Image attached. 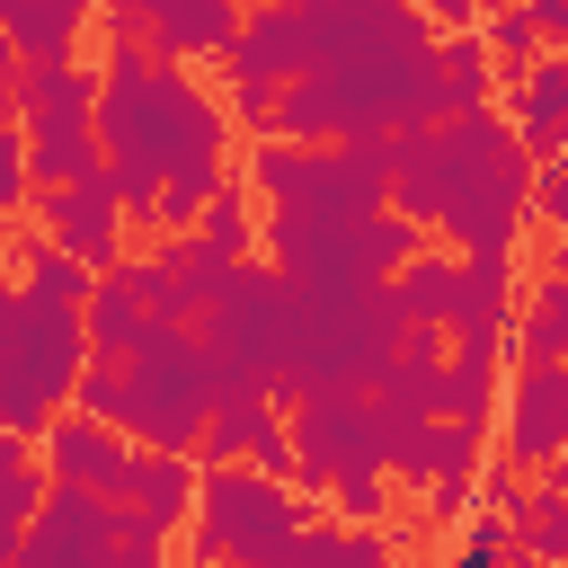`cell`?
<instances>
[{
	"instance_id": "1",
	"label": "cell",
	"mask_w": 568,
	"mask_h": 568,
	"mask_svg": "<svg viewBox=\"0 0 568 568\" xmlns=\"http://www.w3.org/2000/svg\"><path fill=\"white\" fill-rule=\"evenodd\" d=\"M435 18L417 0H302V71L275 89L266 133L284 142H355L435 124Z\"/></svg>"
},
{
	"instance_id": "2",
	"label": "cell",
	"mask_w": 568,
	"mask_h": 568,
	"mask_svg": "<svg viewBox=\"0 0 568 568\" xmlns=\"http://www.w3.org/2000/svg\"><path fill=\"white\" fill-rule=\"evenodd\" d=\"M390 213L417 231H444L453 248H515L532 222V151L497 106H462L444 124H399L390 133Z\"/></svg>"
},
{
	"instance_id": "3",
	"label": "cell",
	"mask_w": 568,
	"mask_h": 568,
	"mask_svg": "<svg viewBox=\"0 0 568 568\" xmlns=\"http://www.w3.org/2000/svg\"><path fill=\"white\" fill-rule=\"evenodd\" d=\"M222 142H231V115L142 36H115V53L98 62V160L124 213L142 222L178 169H222Z\"/></svg>"
},
{
	"instance_id": "4",
	"label": "cell",
	"mask_w": 568,
	"mask_h": 568,
	"mask_svg": "<svg viewBox=\"0 0 568 568\" xmlns=\"http://www.w3.org/2000/svg\"><path fill=\"white\" fill-rule=\"evenodd\" d=\"M248 186L284 213H382L390 204V133H355V142H284L266 133L248 160Z\"/></svg>"
},
{
	"instance_id": "5",
	"label": "cell",
	"mask_w": 568,
	"mask_h": 568,
	"mask_svg": "<svg viewBox=\"0 0 568 568\" xmlns=\"http://www.w3.org/2000/svg\"><path fill=\"white\" fill-rule=\"evenodd\" d=\"M89 364L80 302H36L27 284L0 311V426L36 435L53 408H71V373Z\"/></svg>"
},
{
	"instance_id": "6",
	"label": "cell",
	"mask_w": 568,
	"mask_h": 568,
	"mask_svg": "<svg viewBox=\"0 0 568 568\" xmlns=\"http://www.w3.org/2000/svg\"><path fill=\"white\" fill-rule=\"evenodd\" d=\"M213 417V364H204V337L195 320H142V337L124 346V417L142 444H178L195 453Z\"/></svg>"
},
{
	"instance_id": "7",
	"label": "cell",
	"mask_w": 568,
	"mask_h": 568,
	"mask_svg": "<svg viewBox=\"0 0 568 568\" xmlns=\"http://www.w3.org/2000/svg\"><path fill=\"white\" fill-rule=\"evenodd\" d=\"M311 488H293V479H266L257 462H204L195 470V532H186V550L213 568V559H275L284 550V532L293 524H311Z\"/></svg>"
},
{
	"instance_id": "8",
	"label": "cell",
	"mask_w": 568,
	"mask_h": 568,
	"mask_svg": "<svg viewBox=\"0 0 568 568\" xmlns=\"http://www.w3.org/2000/svg\"><path fill=\"white\" fill-rule=\"evenodd\" d=\"M18 133H27L36 186H62V178L106 169V160H98V71H89V62H71V53H62V62H27Z\"/></svg>"
},
{
	"instance_id": "9",
	"label": "cell",
	"mask_w": 568,
	"mask_h": 568,
	"mask_svg": "<svg viewBox=\"0 0 568 568\" xmlns=\"http://www.w3.org/2000/svg\"><path fill=\"white\" fill-rule=\"evenodd\" d=\"M293 453H302L293 488H311V497L346 470H390L382 462V399L373 390H302L293 399Z\"/></svg>"
},
{
	"instance_id": "10",
	"label": "cell",
	"mask_w": 568,
	"mask_h": 568,
	"mask_svg": "<svg viewBox=\"0 0 568 568\" xmlns=\"http://www.w3.org/2000/svg\"><path fill=\"white\" fill-rule=\"evenodd\" d=\"M27 568H106L115 559V497L89 479H44L36 515L18 524Z\"/></svg>"
},
{
	"instance_id": "11",
	"label": "cell",
	"mask_w": 568,
	"mask_h": 568,
	"mask_svg": "<svg viewBox=\"0 0 568 568\" xmlns=\"http://www.w3.org/2000/svg\"><path fill=\"white\" fill-rule=\"evenodd\" d=\"M302 71V9H240V36H231V53H222V80H231V115L248 124V133H266V115H275V89Z\"/></svg>"
},
{
	"instance_id": "12",
	"label": "cell",
	"mask_w": 568,
	"mask_h": 568,
	"mask_svg": "<svg viewBox=\"0 0 568 568\" xmlns=\"http://www.w3.org/2000/svg\"><path fill=\"white\" fill-rule=\"evenodd\" d=\"M382 462H390V479H408V488L470 479V470L488 462V426L444 417V408H390V399H382Z\"/></svg>"
},
{
	"instance_id": "13",
	"label": "cell",
	"mask_w": 568,
	"mask_h": 568,
	"mask_svg": "<svg viewBox=\"0 0 568 568\" xmlns=\"http://www.w3.org/2000/svg\"><path fill=\"white\" fill-rule=\"evenodd\" d=\"M36 222H44V240H62L89 275L98 266H115L124 257V231H133V213H124V195H115V178L106 169H89V178H62V186H36V204H27Z\"/></svg>"
},
{
	"instance_id": "14",
	"label": "cell",
	"mask_w": 568,
	"mask_h": 568,
	"mask_svg": "<svg viewBox=\"0 0 568 568\" xmlns=\"http://www.w3.org/2000/svg\"><path fill=\"white\" fill-rule=\"evenodd\" d=\"M559 444H568V364L559 355H524L515 399H506V462L541 470Z\"/></svg>"
},
{
	"instance_id": "15",
	"label": "cell",
	"mask_w": 568,
	"mask_h": 568,
	"mask_svg": "<svg viewBox=\"0 0 568 568\" xmlns=\"http://www.w3.org/2000/svg\"><path fill=\"white\" fill-rule=\"evenodd\" d=\"M36 453H44V479H89V488H106V497H115V479H124V462H133L124 426L80 417V408H53V417L36 426Z\"/></svg>"
},
{
	"instance_id": "16",
	"label": "cell",
	"mask_w": 568,
	"mask_h": 568,
	"mask_svg": "<svg viewBox=\"0 0 568 568\" xmlns=\"http://www.w3.org/2000/svg\"><path fill=\"white\" fill-rule=\"evenodd\" d=\"M453 346H506L515 328V248H462V302H453Z\"/></svg>"
},
{
	"instance_id": "17",
	"label": "cell",
	"mask_w": 568,
	"mask_h": 568,
	"mask_svg": "<svg viewBox=\"0 0 568 568\" xmlns=\"http://www.w3.org/2000/svg\"><path fill=\"white\" fill-rule=\"evenodd\" d=\"M240 36V0H160L142 18V44L160 62H222Z\"/></svg>"
},
{
	"instance_id": "18",
	"label": "cell",
	"mask_w": 568,
	"mask_h": 568,
	"mask_svg": "<svg viewBox=\"0 0 568 568\" xmlns=\"http://www.w3.org/2000/svg\"><path fill=\"white\" fill-rule=\"evenodd\" d=\"M524 98H515V142L532 151V160H559L568 151V44H550V53H532L524 71H506Z\"/></svg>"
},
{
	"instance_id": "19",
	"label": "cell",
	"mask_w": 568,
	"mask_h": 568,
	"mask_svg": "<svg viewBox=\"0 0 568 568\" xmlns=\"http://www.w3.org/2000/svg\"><path fill=\"white\" fill-rule=\"evenodd\" d=\"M195 453H178V444H133V462H124V479H115V497L124 506H142L151 524H186L195 515Z\"/></svg>"
},
{
	"instance_id": "20",
	"label": "cell",
	"mask_w": 568,
	"mask_h": 568,
	"mask_svg": "<svg viewBox=\"0 0 568 568\" xmlns=\"http://www.w3.org/2000/svg\"><path fill=\"white\" fill-rule=\"evenodd\" d=\"M390 302H399V320H408V328H444V320H453V302H462V257L417 240V248L390 266Z\"/></svg>"
},
{
	"instance_id": "21",
	"label": "cell",
	"mask_w": 568,
	"mask_h": 568,
	"mask_svg": "<svg viewBox=\"0 0 568 568\" xmlns=\"http://www.w3.org/2000/svg\"><path fill=\"white\" fill-rule=\"evenodd\" d=\"M390 559V532L382 524H293L275 568H382Z\"/></svg>"
},
{
	"instance_id": "22",
	"label": "cell",
	"mask_w": 568,
	"mask_h": 568,
	"mask_svg": "<svg viewBox=\"0 0 568 568\" xmlns=\"http://www.w3.org/2000/svg\"><path fill=\"white\" fill-rule=\"evenodd\" d=\"M488 80H497V62H488L479 27H444V36H435V98H444V115L488 106ZM444 115H435V124H444Z\"/></svg>"
},
{
	"instance_id": "23",
	"label": "cell",
	"mask_w": 568,
	"mask_h": 568,
	"mask_svg": "<svg viewBox=\"0 0 568 568\" xmlns=\"http://www.w3.org/2000/svg\"><path fill=\"white\" fill-rule=\"evenodd\" d=\"M142 320H151V302L115 275V266H98V284H89V302H80V328H89V355H124L133 337H142Z\"/></svg>"
},
{
	"instance_id": "24",
	"label": "cell",
	"mask_w": 568,
	"mask_h": 568,
	"mask_svg": "<svg viewBox=\"0 0 568 568\" xmlns=\"http://www.w3.org/2000/svg\"><path fill=\"white\" fill-rule=\"evenodd\" d=\"M89 18H98V0H18L9 9V36H18L27 62H62L89 36Z\"/></svg>"
},
{
	"instance_id": "25",
	"label": "cell",
	"mask_w": 568,
	"mask_h": 568,
	"mask_svg": "<svg viewBox=\"0 0 568 568\" xmlns=\"http://www.w3.org/2000/svg\"><path fill=\"white\" fill-rule=\"evenodd\" d=\"M266 426H284L266 390H248V399H213V417H204V435H195V462H248V444H257Z\"/></svg>"
},
{
	"instance_id": "26",
	"label": "cell",
	"mask_w": 568,
	"mask_h": 568,
	"mask_svg": "<svg viewBox=\"0 0 568 568\" xmlns=\"http://www.w3.org/2000/svg\"><path fill=\"white\" fill-rule=\"evenodd\" d=\"M18 284H27L36 302H89V284H98V275H89L62 240H44V231H36V240L18 248Z\"/></svg>"
},
{
	"instance_id": "27",
	"label": "cell",
	"mask_w": 568,
	"mask_h": 568,
	"mask_svg": "<svg viewBox=\"0 0 568 568\" xmlns=\"http://www.w3.org/2000/svg\"><path fill=\"white\" fill-rule=\"evenodd\" d=\"M36 497H44V470L27 462V435L0 426V559H18V524L36 515Z\"/></svg>"
},
{
	"instance_id": "28",
	"label": "cell",
	"mask_w": 568,
	"mask_h": 568,
	"mask_svg": "<svg viewBox=\"0 0 568 568\" xmlns=\"http://www.w3.org/2000/svg\"><path fill=\"white\" fill-rule=\"evenodd\" d=\"M479 44H488L497 71H524V62L541 53V27H532L524 0H497V9H479Z\"/></svg>"
},
{
	"instance_id": "29",
	"label": "cell",
	"mask_w": 568,
	"mask_h": 568,
	"mask_svg": "<svg viewBox=\"0 0 568 568\" xmlns=\"http://www.w3.org/2000/svg\"><path fill=\"white\" fill-rule=\"evenodd\" d=\"M195 231L213 240V248H231V257H248V178H213V195H204V213H195Z\"/></svg>"
},
{
	"instance_id": "30",
	"label": "cell",
	"mask_w": 568,
	"mask_h": 568,
	"mask_svg": "<svg viewBox=\"0 0 568 568\" xmlns=\"http://www.w3.org/2000/svg\"><path fill=\"white\" fill-rule=\"evenodd\" d=\"M71 408L115 426V417H124V355H89V364L71 373Z\"/></svg>"
},
{
	"instance_id": "31",
	"label": "cell",
	"mask_w": 568,
	"mask_h": 568,
	"mask_svg": "<svg viewBox=\"0 0 568 568\" xmlns=\"http://www.w3.org/2000/svg\"><path fill=\"white\" fill-rule=\"evenodd\" d=\"M320 506H337L346 524H382L390 515V470H346V479L320 488Z\"/></svg>"
},
{
	"instance_id": "32",
	"label": "cell",
	"mask_w": 568,
	"mask_h": 568,
	"mask_svg": "<svg viewBox=\"0 0 568 568\" xmlns=\"http://www.w3.org/2000/svg\"><path fill=\"white\" fill-rule=\"evenodd\" d=\"M524 355H568V275H550L532 293V320H524Z\"/></svg>"
},
{
	"instance_id": "33",
	"label": "cell",
	"mask_w": 568,
	"mask_h": 568,
	"mask_svg": "<svg viewBox=\"0 0 568 568\" xmlns=\"http://www.w3.org/2000/svg\"><path fill=\"white\" fill-rule=\"evenodd\" d=\"M27 204H36V160H27V133H18V115H9V124H0V213L18 222Z\"/></svg>"
},
{
	"instance_id": "34",
	"label": "cell",
	"mask_w": 568,
	"mask_h": 568,
	"mask_svg": "<svg viewBox=\"0 0 568 568\" xmlns=\"http://www.w3.org/2000/svg\"><path fill=\"white\" fill-rule=\"evenodd\" d=\"M115 559H124V568H151V559H169V524H151L142 506H124V497H115Z\"/></svg>"
},
{
	"instance_id": "35",
	"label": "cell",
	"mask_w": 568,
	"mask_h": 568,
	"mask_svg": "<svg viewBox=\"0 0 568 568\" xmlns=\"http://www.w3.org/2000/svg\"><path fill=\"white\" fill-rule=\"evenodd\" d=\"M524 550H532V559H568V497L532 488V515H524Z\"/></svg>"
},
{
	"instance_id": "36",
	"label": "cell",
	"mask_w": 568,
	"mask_h": 568,
	"mask_svg": "<svg viewBox=\"0 0 568 568\" xmlns=\"http://www.w3.org/2000/svg\"><path fill=\"white\" fill-rule=\"evenodd\" d=\"M479 506H497V515H515V524H524V515H532V488H524V462H506V453H497V462L479 470Z\"/></svg>"
},
{
	"instance_id": "37",
	"label": "cell",
	"mask_w": 568,
	"mask_h": 568,
	"mask_svg": "<svg viewBox=\"0 0 568 568\" xmlns=\"http://www.w3.org/2000/svg\"><path fill=\"white\" fill-rule=\"evenodd\" d=\"M506 550H524V524L488 506V515H479V524L462 532V559H506Z\"/></svg>"
},
{
	"instance_id": "38",
	"label": "cell",
	"mask_w": 568,
	"mask_h": 568,
	"mask_svg": "<svg viewBox=\"0 0 568 568\" xmlns=\"http://www.w3.org/2000/svg\"><path fill=\"white\" fill-rule=\"evenodd\" d=\"M532 9V27H541V44H568V0H524Z\"/></svg>"
},
{
	"instance_id": "39",
	"label": "cell",
	"mask_w": 568,
	"mask_h": 568,
	"mask_svg": "<svg viewBox=\"0 0 568 568\" xmlns=\"http://www.w3.org/2000/svg\"><path fill=\"white\" fill-rule=\"evenodd\" d=\"M435 27H479V0H417Z\"/></svg>"
},
{
	"instance_id": "40",
	"label": "cell",
	"mask_w": 568,
	"mask_h": 568,
	"mask_svg": "<svg viewBox=\"0 0 568 568\" xmlns=\"http://www.w3.org/2000/svg\"><path fill=\"white\" fill-rule=\"evenodd\" d=\"M160 0H106V18H115V36H142V18H151Z\"/></svg>"
},
{
	"instance_id": "41",
	"label": "cell",
	"mask_w": 568,
	"mask_h": 568,
	"mask_svg": "<svg viewBox=\"0 0 568 568\" xmlns=\"http://www.w3.org/2000/svg\"><path fill=\"white\" fill-rule=\"evenodd\" d=\"M541 470H550V497H568V444H559V453H550Z\"/></svg>"
},
{
	"instance_id": "42",
	"label": "cell",
	"mask_w": 568,
	"mask_h": 568,
	"mask_svg": "<svg viewBox=\"0 0 568 568\" xmlns=\"http://www.w3.org/2000/svg\"><path fill=\"white\" fill-rule=\"evenodd\" d=\"M27 53H18V36H9V18H0V71H18Z\"/></svg>"
},
{
	"instance_id": "43",
	"label": "cell",
	"mask_w": 568,
	"mask_h": 568,
	"mask_svg": "<svg viewBox=\"0 0 568 568\" xmlns=\"http://www.w3.org/2000/svg\"><path fill=\"white\" fill-rule=\"evenodd\" d=\"M9 9H18V0H0V18H9Z\"/></svg>"
},
{
	"instance_id": "44",
	"label": "cell",
	"mask_w": 568,
	"mask_h": 568,
	"mask_svg": "<svg viewBox=\"0 0 568 568\" xmlns=\"http://www.w3.org/2000/svg\"><path fill=\"white\" fill-rule=\"evenodd\" d=\"M479 9H497V0H479Z\"/></svg>"
},
{
	"instance_id": "45",
	"label": "cell",
	"mask_w": 568,
	"mask_h": 568,
	"mask_svg": "<svg viewBox=\"0 0 568 568\" xmlns=\"http://www.w3.org/2000/svg\"><path fill=\"white\" fill-rule=\"evenodd\" d=\"M0 124H9V106H0Z\"/></svg>"
},
{
	"instance_id": "46",
	"label": "cell",
	"mask_w": 568,
	"mask_h": 568,
	"mask_svg": "<svg viewBox=\"0 0 568 568\" xmlns=\"http://www.w3.org/2000/svg\"><path fill=\"white\" fill-rule=\"evenodd\" d=\"M0 231H9V213H0Z\"/></svg>"
}]
</instances>
